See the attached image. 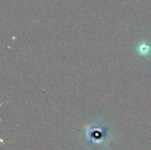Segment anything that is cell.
<instances>
[{
  "mask_svg": "<svg viewBox=\"0 0 151 150\" xmlns=\"http://www.w3.org/2000/svg\"><path fill=\"white\" fill-rule=\"evenodd\" d=\"M138 53L142 57H147L151 52V46L150 44H147L146 42H141L137 47Z\"/></svg>",
  "mask_w": 151,
  "mask_h": 150,
  "instance_id": "6da1fadb",
  "label": "cell"
}]
</instances>
